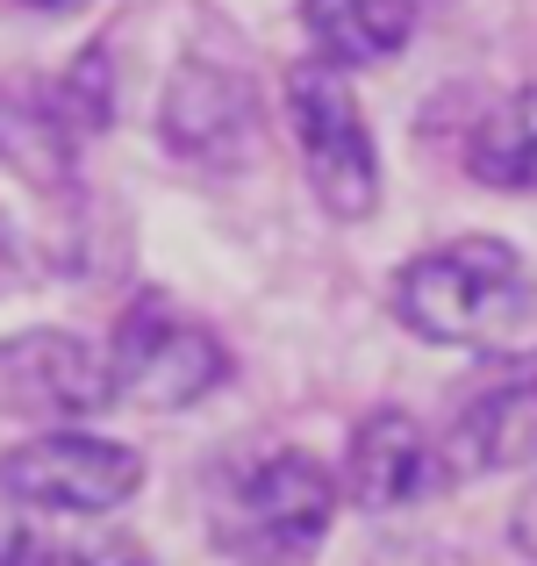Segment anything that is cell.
Returning <instances> with one entry per match:
<instances>
[{
  "label": "cell",
  "instance_id": "cell-14",
  "mask_svg": "<svg viewBox=\"0 0 537 566\" xmlns=\"http://www.w3.org/2000/svg\"><path fill=\"white\" fill-rule=\"evenodd\" d=\"M8 251H14V244H8V222H0V280H8Z\"/></svg>",
  "mask_w": 537,
  "mask_h": 566
},
{
  "label": "cell",
  "instance_id": "cell-10",
  "mask_svg": "<svg viewBox=\"0 0 537 566\" xmlns=\"http://www.w3.org/2000/svg\"><path fill=\"white\" fill-rule=\"evenodd\" d=\"M308 51L337 72L401 57V43L415 36V0H302Z\"/></svg>",
  "mask_w": 537,
  "mask_h": 566
},
{
  "label": "cell",
  "instance_id": "cell-4",
  "mask_svg": "<svg viewBox=\"0 0 537 566\" xmlns=\"http://www.w3.org/2000/svg\"><path fill=\"white\" fill-rule=\"evenodd\" d=\"M101 352H108L115 409H166L172 416L230 380L222 337L208 323H193L179 302H166V294H137Z\"/></svg>",
  "mask_w": 537,
  "mask_h": 566
},
{
  "label": "cell",
  "instance_id": "cell-2",
  "mask_svg": "<svg viewBox=\"0 0 537 566\" xmlns=\"http://www.w3.org/2000/svg\"><path fill=\"white\" fill-rule=\"evenodd\" d=\"M337 473L323 467L316 452H251V459H230L208 488V538L222 545L230 559H251V566H294L323 545L337 516Z\"/></svg>",
  "mask_w": 537,
  "mask_h": 566
},
{
  "label": "cell",
  "instance_id": "cell-5",
  "mask_svg": "<svg viewBox=\"0 0 537 566\" xmlns=\"http://www.w3.org/2000/svg\"><path fill=\"white\" fill-rule=\"evenodd\" d=\"M137 488H144L137 444L101 438V430H80V423L36 430L0 459V495L36 516H115Z\"/></svg>",
  "mask_w": 537,
  "mask_h": 566
},
{
  "label": "cell",
  "instance_id": "cell-3",
  "mask_svg": "<svg viewBox=\"0 0 537 566\" xmlns=\"http://www.w3.org/2000/svg\"><path fill=\"white\" fill-rule=\"evenodd\" d=\"M280 94H287V129H294V151H302L316 201L337 222H372L380 216V151H372V129L358 115L351 72L302 57V65H287Z\"/></svg>",
  "mask_w": 537,
  "mask_h": 566
},
{
  "label": "cell",
  "instance_id": "cell-8",
  "mask_svg": "<svg viewBox=\"0 0 537 566\" xmlns=\"http://www.w3.org/2000/svg\"><path fill=\"white\" fill-rule=\"evenodd\" d=\"M251 129H259V101H251V86L236 80L230 65L187 57V65L172 72L166 108H158V137H166L179 158H193V166H230L251 144Z\"/></svg>",
  "mask_w": 537,
  "mask_h": 566
},
{
  "label": "cell",
  "instance_id": "cell-9",
  "mask_svg": "<svg viewBox=\"0 0 537 566\" xmlns=\"http://www.w3.org/2000/svg\"><path fill=\"white\" fill-rule=\"evenodd\" d=\"M516 467H537V374L473 395L438 438L444 488L452 481H487V473H516Z\"/></svg>",
  "mask_w": 537,
  "mask_h": 566
},
{
  "label": "cell",
  "instance_id": "cell-1",
  "mask_svg": "<svg viewBox=\"0 0 537 566\" xmlns=\"http://www.w3.org/2000/svg\"><path fill=\"white\" fill-rule=\"evenodd\" d=\"M394 323L423 345H466V352H509L530 323V265L502 237H444L415 251L387 287Z\"/></svg>",
  "mask_w": 537,
  "mask_h": 566
},
{
  "label": "cell",
  "instance_id": "cell-12",
  "mask_svg": "<svg viewBox=\"0 0 537 566\" xmlns=\"http://www.w3.org/2000/svg\"><path fill=\"white\" fill-rule=\"evenodd\" d=\"M43 566H151V559H144L137 538L101 531V538H86V545H43Z\"/></svg>",
  "mask_w": 537,
  "mask_h": 566
},
{
  "label": "cell",
  "instance_id": "cell-6",
  "mask_svg": "<svg viewBox=\"0 0 537 566\" xmlns=\"http://www.w3.org/2000/svg\"><path fill=\"white\" fill-rule=\"evenodd\" d=\"M115 409L108 352L86 345L80 331H14L0 337V416L14 423H86Z\"/></svg>",
  "mask_w": 537,
  "mask_h": 566
},
{
  "label": "cell",
  "instance_id": "cell-7",
  "mask_svg": "<svg viewBox=\"0 0 537 566\" xmlns=\"http://www.w3.org/2000/svg\"><path fill=\"white\" fill-rule=\"evenodd\" d=\"M438 438L415 423L409 409H372L345 444V473H337V495H351L366 516H394L409 502L438 495Z\"/></svg>",
  "mask_w": 537,
  "mask_h": 566
},
{
  "label": "cell",
  "instance_id": "cell-11",
  "mask_svg": "<svg viewBox=\"0 0 537 566\" xmlns=\"http://www.w3.org/2000/svg\"><path fill=\"white\" fill-rule=\"evenodd\" d=\"M466 172L495 193H537V86H516L473 123Z\"/></svg>",
  "mask_w": 537,
  "mask_h": 566
},
{
  "label": "cell",
  "instance_id": "cell-13",
  "mask_svg": "<svg viewBox=\"0 0 537 566\" xmlns=\"http://www.w3.org/2000/svg\"><path fill=\"white\" fill-rule=\"evenodd\" d=\"M22 8H29V14H80L86 0H22Z\"/></svg>",
  "mask_w": 537,
  "mask_h": 566
}]
</instances>
